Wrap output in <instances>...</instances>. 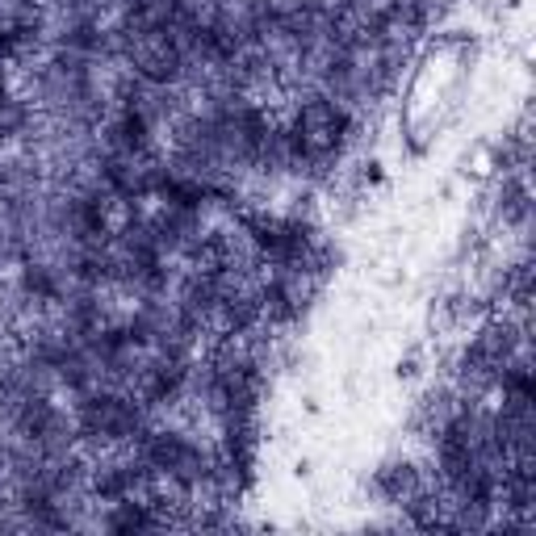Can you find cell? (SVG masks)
Here are the masks:
<instances>
[{"instance_id": "3957f363", "label": "cell", "mask_w": 536, "mask_h": 536, "mask_svg": "<svg viewBox=\"0 0 536 536\" xmlns=\"http://www.w3.org/2000/svg\"><path fill=\"white\" fill-rule=\"evenodd\" d=\"M147 457H151L160 469H168V473L184 478V482L201 478V452L189 445V440L172 436V432H164V436H151V440H147Z\"/></svg>"}, {"instance_id": "7a4b0ae2", "label": "cell", "mask_w": 536, "mask_h": 536, "mask_svg": "<svg viewBox=\"0 0 536 536\" xmlns=\"http://www.w3.org/2000/svg\"><path fill=\"white\" fill-rule=\"evenodd\" d=\"M80 419L92 436H130L139 428V407L126 398H92L84 402Z\"/></svg>"}, {"instance_id": "277c9868", "label": "cell", "mask_w": 536, "mask_h": 536, "mask_svg": "<svg viewBox=\"0 0 536 536\" xmlns=\"http://www.w3.org/2000/svg\"><path fill=\"white\" fill-rule=\"evenodd\" d=\"M151 520H147V511H139V507H126V511H117L113 516V524L109 528H147Z\"/></svg>"}, {"instance_id": "6da1fadb", "label": "cell", "mask_w": 536, "mask_h": 536, "mask_svg": "<svg viewBox=\"0 0 536 536\" xmlns=\"http://www.w3.org/2000/svg\"><path fill=\"white\" fill-rule=\"evenodd\" d=\"M340 130H344V113H340L331 101H310V105L298 113L293 151H298V155H327V151H336Z\"/></svg>"}]
</instances>
